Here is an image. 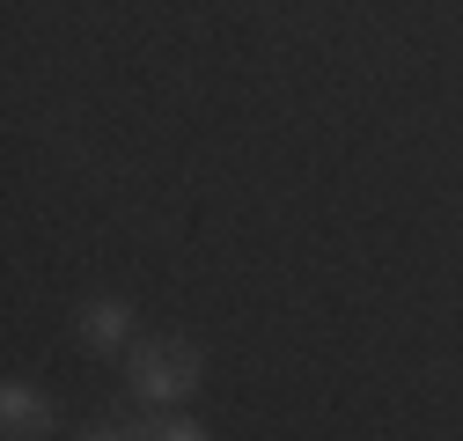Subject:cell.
Listing matches in <instances>:
<instances>
[{"label": "cell", "mask_w": 463, "mask_h": 441, "mask_svg": "<svg viewBox=\"0 0 463 441\" xmlns=\"http://www.w3.org/2000/svg\"><path fill=\"white\" fill-rule=\"evenodd\" d=\"M81 441H126V427H89Z\"/></svg>", "instance_id": "cell-5"}, {"label": "cell", "mask_w": 463, "mask_h": 441, "mask_svg": "<svg viewBox=\"0 0 463 441\" xmlns=\"http://www.w3.org/2000/svg\"><path fill=\"white\" fill-rule=\"evenodd\" d=\"M52 427H60V412H52L37 382H23V375L0 382V441H52Z\"/></svg>", "instance_id": "cell-2"}, {"label": "cell", "mask_w": 463, "mask_h": 441, "mask_svg": "<svg viewBox=\"0 0 463 441\" xmlns=\"http://www.w3.org/2000/svg\"><path fill=\"white\" fill-rule=\"evenodd\" d=\"M155 441H213L199 419H184V412H162V427H155Z\"/></svg>", "instance_id": "cell-4"}, {"label": "cell", "mask_w": 463, "mask_h": 441, "mask_svg": "<svg viewBox=\"0 0 463 441\" xmlns=\"http://www.w3.org/2000/svg\"><path fill=\"white\" fill-rule=\"evenodd\" d=\"M74 339H81L89 353H126V346H133V302L89 295V302L74 309Z\"/></svg>", "instance_id": "cell-3"}, {"label": "cell", "mask_w": 463, "mask_h": 441, "mask_svg": "<svg viewBox=\"0 0 463 441\" xmlns=\"http://www.w3.org/2000/svg\"><path fill=\"white\" fill-rule=\"evenodd\" d=\"M199 375H206V353L192 339H140L126 353V390L147 412H177L184 398H199Z\"/></svg>", "instance_id": "cell-1"}]
</instances>
